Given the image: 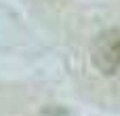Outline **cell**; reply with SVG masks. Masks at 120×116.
<instances>
[{"label": "cell", "mask_w": 120, "mask_h": 116, "mask_svg": "<svg viewBox=\"0 0 120 116\" xmlns=\"http://www.w3.org/2000/svg\"><path fill=\"white\" fill-rule=\"evenodd\" d=\"M93 63L110 78H120V27L103 30L93 42Z\"/></svg>", "instance_id": "cell-1"}, {"label": "cell", "mask_w": 120, "mask_h": 116, "mask_svg": "<svg viewBox=\"0 0 120 116\" xmlns=\"http://www.w3.org/2000/svg\"><path fill=\"white\" fill-rule=\"evenodd\" d=\"M44 116H65V112H63V110H59V108H49Z\"/></svg>", "instance_id": "cell-2"}]
</instances>
